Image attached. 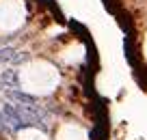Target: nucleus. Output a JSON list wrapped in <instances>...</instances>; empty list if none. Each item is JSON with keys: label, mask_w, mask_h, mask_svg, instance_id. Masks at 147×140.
Here are the masks:
<instances>
[{"label": "nucleus", "mask_w": 147, "mask_h": 140, "mask_svg": "<svg viewBox=\"0 0 147 140\" xmlns=\"http://www.w3.org/2000/svg\"><path fill=\"white\" fill-rule=\"evenodd\" d=\"M20 86V73L18 69H2L0 71V90H9Z\"/></svg>", "instance_id": "obj_1"}, {"label": "nucleus", "mask_w": 147, "mask_h": 140, "mask_svg": "<svg viewBox=\"0 0 147 140\" xmlns=\"http://www.w3.org/2000/svg\"><path fill=\"white\" fill-rule=\"evenodd\" d=\"M5 95L9 97L11 101H15V104H35V97L28 95V93H24V90H18V88H9L5 90Z\"/></svg>", "instance_id": "obj_2"}, {"label": "nucleus", "mask_w": 147, "mask_h": 140, "mask_svg": "<svg viewBox=\"0 0 147 140\" xmlns=\"http://www.w3.org/2000/svg\"><path fill=\"white\" fill-rule=\"evenodd\" d=\"M18 54V50H15L13 45H2L0 48V63H5V65H11L13 63V56Z\"/></svg>", "instance_id": "obj_3"}, {"label": "nucleus", "mask_w": 147, "mask_h": 140, "mask_svg": "<svg viewBox=\"0 0 147 140\" xmlns=\"http://www.w3.org/2000/svg\"><path fill=\"white\" fill-rule=\"evenodd\" d=\"M28 58H30V54H28V52H18V54L13 56V63H11V65H20V63H26Z\"/></svg>", "instance_id": "obj_4"}, {"label": "nucleus", "mask_w": 147, "mask_h": 140, "mask_svg": "<svg viewBox=\"0 0 147 140\" xmlns=\"http://www.w3.org/2000/svg\"><path fill=\"white\" fill-rule=\"evenodd\" d=\"M0 131H2V129H0Z\"/></svg>", "instance_id": "obj_5"}]
</instances>
